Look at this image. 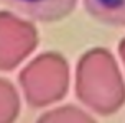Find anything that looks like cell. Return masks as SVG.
Wrapping results in <instances>:
<instances>
[{"instance_id":"2","label":"cell","mask_w":125,"mask_h":123,"mask_svg":"<svg viewBox=\"0 0 125 123\" xmlns=\"http://www.w3.org/2000/svg\"><path fill=\"white\" fill-rule=\"evenodd\" d=\"M86 8L104 23L125 25V0H86Z\"/></svg>"},{"instance_id":"1","label":"cell","mask_w":125,"mask_h":123,"mask_svg":"<svg viewBox=\"0 0 125 123\" xmlns=\"http://www.w3.org/2000/svg\"><path fill=\"white\" fill-rule=\"evenodd\" d=\"M15 12L38 21L61 20L74 8L76 0H2Z\"/></svg>"}]
</instances>
